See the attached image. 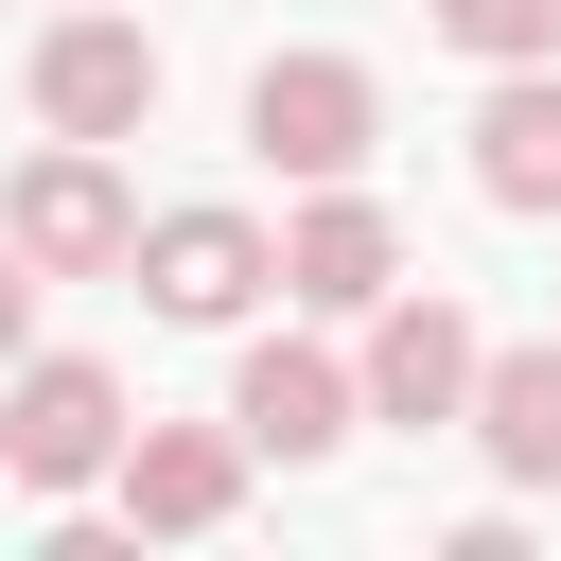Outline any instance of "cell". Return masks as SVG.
Instances as JSON below:
<instances>
[{
	"label": "cell",
	"mask_w": 561,
	"mask_h": 561,
	"mask_svg": "<svg viewBox=\"0 0 561 561\" xmlns=\"http://www.w3.org/2000/svg\"><path fill=\"white\" fill-rule=\"evenodd\" d=\"M421 18H438L473 70H543V53H561V0H421Z\"/></svg>",
	"instance_id": "7c38bea8"
},
{
	"label": "cell",
	"mask_w": 561,
	"mask_h": 561,
	"mask_svg": "<svg viewBox=\"0 0 561 561\" xmlns=\"http://www.w3.org/2000/svg\"><path fill=\"white\" fill-rule=\"evenodd\" d=\"M368 140H386V88L351 70V53H263L245 70V158L263 175H368Z\"/></svg>",
	"instance_id": "3957f363"
},
{
	"label": "cell",
	"mask_w": 561,
	"mask_h": 561,
	"mask_svg": "<svg viewBox=\"0 0 561 561\" xmlns=\"http://www.w3.org/2000/svg\"><path fill=\"white\" fill-rule=\"evenodd\" d=\"M228 421H245V456H280V473H316L351 421H368V386L316 351V333H245V368H228Z\"/></svg>",
	"instance_id": "ba28073f"
},
{
	"label": "cell",
	"mask_w": 561,
	"mask_h": 561,
	"mask_svg": "<svg viewBox=\"0 0 561 561\" xmlns=\"http://www.w3.org/2000/svg\"><path fill=\"white\" fill-rule=\"evenodd\" d=\"M123 526L140 543H210L228 508H245V421H123Z\"/></svg>",
	"instance_id": "52a82bcc"
},
{
	"label": "cell",
	"mask_w": 561,
	"mask_h": 561,
	"mask_svg": "<svg viewBox=\"0 0 561 561\" xmlns=\"http://www.w3.org/2000/svg\"><path fill=\"white\" fill-rule=\"evenodd\" d=\"M35 298H53V280H35V245H18V228H0V368H18V351H35Z\"/></svg>",
	"instance_id": "4fadbf2b"
},
{
	"label": "cell",
	"mask_w": 561,
	"mask_h": 561,
	"mask_svg": "<svg viewBox=\"0 0 561 561\" xmlns=\"http://www.w3.org/2000/svg\"><path fill=\"white\" fill-rule=\"evenodd\" d=\"M140 298H158L175 333H245V316L280 298V228H263V210H228V193L140 210Z\"/></svg>",
	"instance_id": "7a4b0ae2"
},
{
	"label": "cell",
	"mask_w": 561,
	"mask_h": 561,
	"mask_svg": "<svg viewBox=\"0 0 561 561\" xmlns=\"http://www.w3.org/2000/svg\"><path fill=\"white\" fill-rule=\"evenodd\" d=\"M35 123H53V140H140V123H158V35H140L123 0H53V35H35Z\"/></svg>",
	"instance_id": "277c9868"
},
{
	"label": "cell",
	"mask_w": 561,
	"mask_h": 561,
	"mask_svg": "<svg viewBox=\"0 0 561 561\" xmlns=\"http://www.w3.org/2000/svg\"><path fill=\"white\" fill-rule=\"evenodd\" d=\"M473 193H491V210H561V53H543V70H491V105H473Z\"/></svg>",
	"instance_id": "30bf717a"
},
{
	"label": "cell",
	"mask_w": 561,
	"mask_h": 561,
	"mask_svg": "<svg viewBox=\"0 0 561 561\" xmlns=\"http://www.w3.org/2000/svg\"><path fill=\"white\" fill-rule=\"evenodd\" d=\"M456 438H473V456H491L508 491H561V333H543V351H491V368H473V421H456Z\"/></svg>",
	"instance_id": "8fae6325"
},
{
	"label": "cell",
	"mask_w": 561,
	"mask_h": 561,
	"mask_svg": "<svg viewBox=\"0 0 561 561\" xmlns=\"http://www.w3.org/2000/svg\"><path fill=\"white\" fill-rule=\"evenodd\" d=\"M0 473L18 491H105L123 473V368L105 351H18L0 368Z\"/></svg>",
	"instance_id": "6da1fadb"
},
{
	"label": "cell",
	"mask_w": 561,
	"mask_h": 561,
	"mask_svg": "<svg viewBox=\"0 0 561 561\" xmlns=\"http://www.w3.org/2000/svg\"><path fill=\"white\" fill-rule=\"evenodd\" d=\"M473 368H491V333L438 298V280H386L368 298V421H403V438H438V421H473Z\"/></svg>",
	"instance_id": "5b68a950"
},
{
	"label": "cell",
	"mask_w": 561,
	"mask_h": 561,
	"mask_svg": "<svg viewBox=\"0 0 561 561\" xmlns=\"http://www.w3.org/2000/svg\"><path fill=\"white\" fill-rule=\"evenodd\" d=\"M386 280H403V228H386L351 175H316V193L280 210V298H298V316H368Z\"/></svg>",
	"instance_id": "9c48e42d"
},
{
	"label": "cell",
	"mask_w": 561,
	"mask_h": 561,
	"mask_svg": "<svg viewBox=\"0 0 561 561\" xmlns=\"http://www.w3.org/2000/svg\"><path fill=\"white\" fill-rule=\"evenodd\" d=\"M0 228L35 245V280H105V263H140V193L105 175V140H53V158H18Z\"/></svg>",
	"instance_id": "8992f818"
}]
</instances>
